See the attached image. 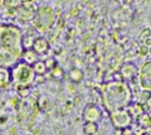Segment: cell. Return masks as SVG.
I'll return each mask as SVG.
<instances>
[{
	"label": "cell",
	"mask_w": 151,
	"mask_h": 135,
	"mask_svg": "<svg viewBox=\"0 0 151 135\" xmlns=\"http://www.w3.org/2000/svg\"><path fill=\"white\" fill-rule=\"evenodd\" d=\"M138 72H139V68H138L134 63L132 62H126L121 66L119 73L121 74L123 82H133L134 79H137L138 77Z\"/></svg>",
	"instance_id": "ba28073f"
},
{
	"label": "cell",
	"mask_w": 151,
	"mask_h": 135,
	"mask_svg": "<svg viewBox=\"0 0 151 135\" xmlns=\"http://www.w3.org/2000/svg\"><path fill=\"white\" fill-rule=\"evenodd\" d=\"M138 123L143 128H151V113H144L140 118H138Z\"/></svg>",
	"instance_id": "ac0fdd59"
},
{
	"label": "cell",
	"mask_w": 151,
	"mask_h": 135,
	"mask_svg": "<svg viewBox=\"0 0 151 135\" xmlns=\"http://www.w3.org/2000/svg\"><path fill=\"white\" fill-rule=\"evenodd\" d=\"M121 135H134V131L129 127V128H126V129L121 130Z\"/></svg>",
	"instance_id": "484cf974"
},
{
	"label": "cell",
	"mask_w": 151,
	"mask_h": 135,
	"mask_svg": "<svg viewBox=\"0 0 151 135\" xmlns=\"http://www.w3.org/2000/svg\"><path fill=\"white\" fill-rule=\"evenodd\" d=\"M109 117L111 120V124L114 126V128L116 130H123L126 128H129L133 122V118L128 113L127 108L117 109L115 112H111Z\"/></svg>",
	"instance_id": "5b68a950"
},
{
	"label": "cell",
	"mask_w": 151,
	"mask_h": 135,
	"mask_svg": "<svg viewBox=\"0 0 151 135\" xmlns=\"http://www.w3.org/2000/svg\"><path fill=\"white\" fill-rule=\"evenodd\" d=\"M32 68H33V72L35 73L36 77H42L48 72L46 68V65H45V61H42V60H39L37 62H35L32 66Z\"/></svg>",
	"instance_id": "5bb4252c"
},
{
	"label": "cell",
	"mask_w": 151,
	"mask_h": 135,
	"mask_svg": "<svg viewBox=\"0 0 151 135\" xmlns=\"http://www.w3.org/2000/svg\"><path fill=\"white\" fill-rule=\"evenodd\" d=\"M69 79L71 83L76 84V83H80L82 79H83V72L80 69V68H76L74 67L69 71Z\"/></svg>",
	"instance_id": "9a60e30c"
},
{
	"label": "cell",
	"mask_w": 151,
	"mask_h": 135,
	"mask_svg": "<svg viewBox=\"0 0 151 135\" xmlns=\"http://www.w3.org/2000/svg\"><path fill=\"white\" fill-rule=\"evenodd\" d=\"M149 39H151V29L150 28H144V29H142L140 31V33H139V42L142 43V44H144L146 40H149Z\"/></svg>",
	"instance_id": "ffe728a7"
},
{
	"label": "cell",
	"mask_w": 151,
	"mask_h": 135,
	"mask_svg": "<svg viewBox=\"0 0 151 135\" xmlns=\"http://www.w3.org/2000/svg\"><path fill=\"white\" fill-rule=\"evenodd\" d=\"M138 83L142 90L151 91V60H147L142 65L138 72Z\"/></svg>",
	"instance_id": "8992f818"
},
{
	"label": "cell",
	"mask_w": 151,
	"mask_h": 135,
	"mask_svg": "<svg viewBox=\"0 0 151 135\" xmlns=\"http://www.w3.org/2000/svg\"><path fill=\"white\" fill-rule=\"evenodd\" d=\"M82 119L85 123H99L102 119V111L96 104H87L82 111Z\"/></svg>",
	"instance_id": "52a82bcc"
},
{
	"label": "cell",
	"mask_w": 151,
	"mask_h": 135,
	"mask_svg": "<svg viewBox=\"0 0 151 135\" xmlns=\"http://www.w3.org/2000/svg\"><path fill=\"white\" fill-rule=\"evenodd\" d=\"M100 97L106 111L111 113L117 109L127 108L131 105L132 91L126 82L111 80L102 87Z\"/></svg>",
	"instance_id": "7a4b0ae2"
},
{
	"label": "cell",
	"mask_w": 151,
	"mask_h": 135,
	"mask_svg": "<svg viewBox=\"0 0 151 135\" xmlns=\"http://www.w3.org/2000/svg\"><path fill=\"white\" fill-rule=\"evenodd\" d=\"M138 55H139L140 57H144V56L149 55V47L142 44L139 47H138Z\"/></svg>",
	"instance_id": "603a6c76"
},
{
	"label": "cell",
	"mask_w": 151,
	"mask_h": 135,
	"mask_svg": "<svg viewBox=\"0 0 151 135\" xmlns=\"http://www.w3.org/2000/svg\"><path fill=\"white\" fill-rule=\"evenodd\" d=\"M127 111H128V113L131 115V117H132V118H135L137 120H138V118H140V117L145 113V109H144L143 105L139 104V102L131 104V105L127 107Z\"/></svg>",
	"instance_id": "7c38bea8"
},
{
	"label": "cell",
	"mask_w": 151,
	"mask_h": 135,
	"mask_svg": "<svg viewBox=\"0 0 151 135\" xmlns=\"http://www.w3.org/2000/svg\"><path fill=\"white\" fill-rule=\"evenodd\" d=\"M45 65H46L47 71H51V69H53L55 67L58 66V65H57V61H56L55 57H50V58H47V60L45 61Z\"/></svg>",
	"instance_id": "7402d4cb"
},
{
	"label": "cell",
	"mask_w": 151,
	"mask_h": 135,
	"mask_svg": "<svg viewBox=\"0 0 151 135\" xmlns=\"http://www.w3.org/2000/svg\"><path fill=\"white\" fill-rule=\"evenodd\" d=\"M149 55H150V56H151V46H150V47H149Z\"/></svg>",
	"instance_id": "83f0119b"
},
{
	"label": "cell",
	"mask_w": 151,
	"mask_h": 135,
	"mask_svg": "<svg viewBox=\"0 0 151 135\" xmlns=\"http://www.w3.org/2000/svg\"><path fill=\"white\" fill-rule=\"evenodd\" d=\"M30 90H32V88H23V89H18L17 93L21 97L26 99V97H28V95H30Z\"/></svg>",
	"instance_id": "cb8c5ba5"
},
{
	"label": "cell",
	"mask_w": 151,
	"mask_h": 135,
	"mask_svg": "<svg viewBox=\"0 0 151 135\" xmlns=\"http://www.w3.org/2000/svg\"><path fill=\"white\" fill-rule=\"evenodd\" d=\"M48 73H50V77L55 80H60V79L64 78V71H63L62 67H59V66L55 67L51 71H48Z\"/></svg>",
	"instance_id": "e0dca14e"
},
{
	"label": "cell",
	"mask_w": 151,
	"mask_h": 135,
	"mask_svg": "<svg viewBox=\"0 0 151 135\" xmlns=\"http://www.w3.org/2000/svg\"><path fill=\"white\" fill-rule=\"evenodd\" d=\"M150 100H151V91L142 90V93L139 95V104L145 105V104H149Z\"/></svg>",
	"instance_id": "44dd1931"
},
{
	"label": "cell",
	"mask_w": 151,
	"mask_h": 135,
	"mask_svg": "<svg viewBox=\"0 0 151 135\" xmlns=\"http://www.w3.org/2000/svg\"><path fill=\"white\" fill-rule=\"evenodd\" d=\"M50 49H51V45H50V42L47 40V38H45V36H42V35L35 36L33 46H32V50L35 54H37L39 56L46 55L50 51Z\"/></svg>",
	"instance_id": "9c48e42d"
},
{
	"label": "cell",
	"mask_w": 151,
	"mask_h": 135,
	"mask_svg": "<svg viewBox=\"0 0 151 135\" xmlns=\"http://www.w3.org/2000/svg\"><path fill=\"white\" fill-rule=\"evenodd\" d=\"M10 74H11V84L18 89L23 88H32V85L35 83V73L33 72V68L28 66L27 63L17 62L10 68Z\"/></svg>",
	"instance_id": "3957f363"
},
{
	"label": "cell",
	"mask_w": 151,
	"mask_h": 135,
	"mask_svg": "<svg viewBox=\"0 0 151 135\" xmlns=\"http://www.w3.org/2000/svg\"><path fill=\"white\" fill-rule=\"evenodd\" d=\"M79 16H80V7H78V6L71 7V10H70V17L76 18Z\"/></svg>",
	"instance_id": "d4e9b609"
},
{
	"label": "cell",
	"mask_w": 151,
	"mask_h": 135,
	"mask_svg": "<svg viewBox=\"0 0 151 135\" xmlns=\"http://www.w3.org/2000/svg\"><path fill=\"white\" fill-rule=\"evenodd\" d=\"M35 12L36 11H33L26 6H23L21 5L18 9H17V17L24 22H27V21H33L34 20V16H35Z\"/></svg>",
	"instance_id": "30bf717a"
},
{
	"label": "cell",
	"mask_w": 151,
	"mask_h": 135,
	"mask_svg": "<svg viewBox=\"0 0 151 135\" xmlns=\"http://www.w3.org/2000/svg\"><path fill=\"white\" fill-rule=\"evenodd\" d=\"M57 21L55 9L50 5H40L37 6L34 20L32 21L34 24V28L40 32L46 33L51 29Z\"/></svg>",
	"instance_id": "277c9868"
},
{
	"label": "cell",
	"mask_w": 151,
	"mask_h": 135,
	"mask_svg": "<svg viewBox=\"0 0 151 135\" xmlns=\"http://www.w3.org/2000/svg\"><path fill=\"white\" fill-rule=\"evenodd\" d=\"M34 36L30 35V34H23V40H22V44H23V49L24 50H28V49H32L33 46V43H34Z\"/></svg>",
	"instance_id": "d6986e66"
},
{
	"label": "cell",
	"mask_w": 151,
	"mask_h": 135,
	"mask_svg": "<svg viewBox=\"0 0 151 135\" xmlns=\"http://www.w3.org/2000/svg\"><path fill=\"white\" fill-rule=\"evenodd\" d=\"M67 88H68L69 93H71V94H75V93H76V87H75V84H74V83H69Z\"/></svg>",
	"instance_id": "4316f807"
},
{
	"label": "cell",
	"mask_w": 151,
	"mask_h": 135,
	"mask_svg": "<svg viewBox=\"0 0 151 135\" xmlns=\"http://www.w3.org/2000/svg\"><path fill=\"white\" fill-rule=\"evenodd\" d=\"M9 85H11L10 69L0 67V89H6Z\"/></svg>",
	"instance_id": "4fadbf2b"
},
{
	"label": "cell",
	"mask_w": 151,
	"mask_h": 135,
	"mask_svg": "<svg viewBox=\"0 0 151 135\" xmlns=\"http://www.w3.org/2000/svg\"><path fill=\"white\" fill-rule=\"evenodd\" d=\"M82 131L85 135H98L99 127L97 123H83Z\"/></svg>",
	"instance_id": "2e32d148"
},
{
	"label": "cell",
	"mask_w": 151,
	"mask_h": 135,
	"mask_svg": "<svg viewBox=\"0 0 151 135\" xmlns=\"http://www.w3.org/2000/svg\"><path fill=\"white\" fill-rule=\"evenodd\" d=\"M21 61L32 67L35 62H37V61H39V55L35 54V53L32 50V49H28V50H24V51H23Z\"/></svg>",
	"instance_id": "8fae6325"
},
{
	"label": "cell",
	"mask_w": 151,
	"mask_h": 135,
	"mask_svg": "<svg viewBox=\"0 0 151 135\" xmlns=\"http://www.w3.org/2000/svg\"><path fill=\"white\" fill-rule=\"evenodd\" d=\"M23 31L15 24H0V67L11 68L19 62L23 49Z\"/></svg>",
	"instance_id": "6da1fadb"
}]
</instances>
